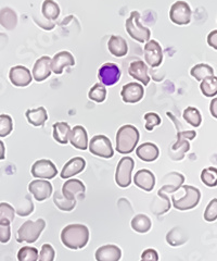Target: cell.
I'll use <instances>...</instances> for the list:
<instances>
[{
	"label": "cell",
	"instance_id": "1",
	"mask_svg": "<svg viewBox=\"0 0 217 261\" xmlns=\"http://www.w3.org/2000/svg\"><path fill=\"white\" fill-rule=\"evenodd\" d=\"M61 241L70 249H82L89 241V230L84 224H70L62 230Z\"/></svg>",
	"mask_w": 217,
	"mask_h": 261
},
{
	"label": "cell",
	"instance_id": "2",
	"mask_svg": "<svg viewBox=\"0 0 217 261\" xmlns=\"http://www.w3.org/2000/svg\"><path fill=\"white\" fill-rule=\"evenodd\" d=\"M139 130L132 124L120 126L116 133V150L118 153L128 154L135 150L139 142Z\"/></svg>",
	"mask_w": 217,
	"mask_h": 261
},
{
	"label": "cell",
	"instance_id": "3",
	"mask_svg": "<svg viewBox=\"0 0 217 261\" xmlns=\"http://www.w3.org/2000/svg\"><path fill=\"white\" fill-rule=\"evenodd\" d=\"M180 189L183 191V195L177 197L175 194L172 197L173 206L175 209L184 211L196 208L201 199V192L199 189L191 185H181Z\"/></svg>",
	"mask_w": 217,
	"mask_h": 261
},
{
	"label": "cell",
	"instance_id": "4",
	"mask_svg": "<svg viewBox=\"0 0 217 261\" xmlns=\"http://www.w3.org/2000/svg\"><path fill=\"white\" fill-rule=\"evenodd\" d=\"M46 227V221L44 219H38L36 221L24 222L17 233V241L19 243L33 244L38 239L40 234Z\"/></svg>",
	"mask_w": 217,
	"mask_h": 261
},
{
	"label": "cell",
	"instance_id": "5",
	"mask_svg": "<svg viewBox=\"0 0 217 261\" xmlns=\"http://www.w3.org/2000/svg\"><path fill=\"white\" fill-rule=\"evenodd\" d=\"M125 29L133 39L138 43H147L151 37V31L142 24H140V13L138 11H133L130 18L126 20Z\"/></svg>",
	"mask_w": 217,
	"mask_h": 261
},
{
	"label": "cell",
	"instance_id": "6",
	"mask_svg": "<svg viewBox=\"0 0 217 261\" xmlns=\"http://www.w3.org/2000/svg\"><path fill=\"white\" fill-rule=\"evenodd\" d=\"M88 149L89 151L97 157L110 159L113 157L114 149L112 146L111 141L109 137L106 135H96L94 136L89 144H88Z\"/></svg>",
	"mask_w": 217,
	"mask_h": 261
},
{
	"label": "cell",
	"instance_id": "7",
	"mask_svg": "<svg viewBox=\"0 0 217 261\" xmlns=\"http://www.w3.org/2000/svg\"><path fill=\"white\" fill-rule=\"evenodd\" d=\"M135 161L132 157H123L119 160L115 171V182L119 187H128L132 183V172Z\"/></svg>",
	"mask_w": 217,
	"mask_h": 261
},
{
	"label": "cell",
	"instance_id": "8",
	"mask_svg": "<svg viewBox=\"0 0 217 261\" xmlns=\"http://www.w3.org/2000/svg\"><path fill=\"white\" fill-rule=\"evenodd\" d=\"M191 8L182 0H178L172 5L170 10V19L177 25H187L191 21Z\"/></svg>",
	"mask_w": 217,
	"mask_h": 261
},
{
	"label": "cell",
	"instance_id": "9",
	"mask_svg": "<svg viewBox=\"0 0 217 261\" xmlns=\"http://www.w3.org/2000/svg\"><path fill=\"white\" fill-rule=\"evenodd\" d=\"M32 175L40 179H51L57 176L58 169L54 163L48 159L37 160L32 167Z\"/></svg>",
	"mask_w": 217,
	"mask_h": 261
},
{
	"label": "cell",
	"instance_id": "10",
	"mask_svg": "<svg viewBox=\"0 0 217 261\" xmlns=\"http://www.w3.org/2000/svg\"><path fill=\"white\" fill-rule=\"evenodd\" d=\"M144 61L151 68H158L163 62V49L154 39L144 45Z\"/></svg>",
	"mask_w": 217,
	"mask_h": 261
},
{
	"label": "cell",
	"instance_id": "11",
	"mask_svg": "<svg viewBox=\"0 0 217 261\" xmlns=\"http://www.w3.org/2000/svg\"><path fill=\"white\" fill-rule=\"evenodd\" d=\"M98 79L104 86L115 85L120 79V70L118 65L112 62L102 64L98 70Z\"/></svg>",
	"mask_w": 217,
	"mask_h": 261
},
{
	"label": "cell",
	"instance_id": "12",
	"mask_svg": "<svg viewBox=\"0 0 217 261\" xmlns=\"http://www.w3.org/2000/svg\"><path fill=\"white\" fill-rule=\"evenodd\" d=\"M28 192L34 196L36 200L44 201L50 197L53 192V187L50 182H48V179L38 178L29 183Z\"/></svg>",
	"mask_w": 217,
	"mask_h": 261
},
{
	"label": "cell",
	"instance_id": "13",
	"mask_svg": "<svg viewBox=\"0 0 217 261\" xmlns=\"http://www.w3.org/2000/svg\"><path fill=\"white\" fill-rule=\"evenodd\" d=\"M9 79L14 86L26 87L33 81V75H32L30 71L26 67H24V65H15V67L10 69Z\"/></svg>",
	"mask_w": 217,
	"mask_h": 261
},
{
	"label": "cell",
	"instance_id": "14",
	"mask_svg": "<svg viewBox=\"0 0 217 261\" xmlns=\"http://www.w3.org/2000/svg\"><path fill=\"white\" fill-rule=\"evenodd\" d=\"M144 96V88L141 84L132 82L123 86L120 91V97L126 103H137Z\"/></svg>",
	"mask_w": 217,
	"mask_h": 261
},
{
	"label": "cell",
	"instance_id": "15",
	"mask_svg": "<svg viewBox=\"0 0 217 261\" xmlns=\"http://www.w3.org/2000/svg\"><path fill=\"white\" fill-rule=\"evenodd\" d=\"M73 65H75V58L67 50L58 53L51 59V71L54 74H62L64 69Z\"/></svg>",
	"mask_w": 217,
	"mask_h": 261
},
{
	"label": "cell",
	"instance_id": "16",
	"mask_svg": "<svg viewBox=\"0 0 217 261\" xmlns=\"http://www.w3.org/2000/svg\"><path fill=\"white\" fill-rule=\"evenodd\" d=\"M51 72V58L48 56H43L36 60L33 71H32V75H33V80L39 83V82H43L49 77Z\"/></svg>",
	"mask_w": 217,
	"mask_h": 261
},
{
	"label": "cell",
	"instance_id": "17",
	"mask_svg": "<svg viewBox=\"0 0 217 261\" xmlns=\"http://www.w3.org/2000/svg\"><path fill=\"white\" fill-rule=\"evenodd\" d=\"M183 182H184V176L181 173H178V172L167 173L162 179V183L164 184L159 190L158 193L166 195L168 193L177 192L181 187V185H183L182 184Z\"/></svg>",
	"mask_w": 217,
	"mask_h": 261
},
{
	"label": "cell",
	"instance_id": "18",
	"mask_svg": "<svg viewBox=\"0 0 217 261\" xmlns=\"http://www.w3.org/2000/svg\"><path fill=\"white\" fill-rule=\"evenodd\" d=\"M61 192L69 199L77 200V197H84L86 187L82 181H79L77 178H72L68 179V181L63 184Z\"/></svg>",
	"mask_w": 217,
	"mask_h": 261
},
{
	"label": "cell",
	"instance_id": "19",
	"mask_svg": "<svg viewBox=\"0 0 217 261\" xmlns=\"http://www.w3.org/2000/svg\"><path fill=\"white\" fill-rule=\"evenodd\" d=\"M134 183L144 192H152L156 186V176L150 170L141 169L136 172L134 176Z\"/></svg>",
	"mask_w": 217,
	"mask_h": 261
},
{
	"label": "cell",
	"instance_id": "20",
	"mask_svg": "<svg viewBox=\"0 0 217 261\" xmlns=\"http://www.w3.org/2000/svg\"><path fill=\"white\" fill-rule=\"evenodd\" d=\"M69 142L72 144V146L79 150H86L88 148V134L87 130L82 125H76L71 129Z\"/></svg>",
	"mask_w": 217,
	"mask_h": 261
},
{
	"label": "cell",
	"instance_id": "21",
	"mask_svg": "<svg viewBox=\"0 0 217 261\" xmlns=\"http://www.w3.org/2000/svg\"><path fill=\"white\" fill-rule=\"evenodd\" d=\"M128 74L133 79L140 82L143 86H147L150 83V77L148 74V67L142 60L133 61L128 68Z\"/></svg>",
	"mask_w": 217,
	"mask_h": 261
},
{
	"label": "cell",
	"instance_id": "22",
	"mask_svg": "<svg viewBox=\"0 0 217 261\" xmlns=\"http://www.w3.org/2000/svg\"><path fill=\"white\" fill-rule=\"evenodd\" d=\"M95 257L97 261H119L122 257V250L116 245H103L96 251Z\"/></svg>",
	"mask_w": 217,
	"mask_h": 261
},
{
	"label": "cell",
	"instance_id": "23",
	"mask_svg": "<svg viewBox=\"0 0 217 261\" xmlns=\"http://www.w3.org/2000/svg\"><path fill=\"white\" fill-rule=\"evenodd\" d=\"M85 168H86L85 159L82 157H74L66 163V166L63 167L60 175L62 178H70L72 176L79 174L80 172H83Z\"/></svg>",
	"mask_w": 217,
	"mask_h": 261
},
{
	"label": "cell",
	"instance_id": "24",
	"mask_svg": "<svg viewBox=\"0 0 217 261\" xmlns=\"http://www.w3.org/2000/svg\"><path fill=\"white\" fill-rule=\"evenodd\" d=\"M136 154L142 161L153 162L160 156V149L153 143H143L136 148Z\"/></svg>",
	"mask_w": 217,
	"mask_h": 261
},
{
	"label": "cell",
	"instance_id": "25",
	"mask_svg": "<svg viewBox=\"0 0 217 261\" xmlns=\"http://www.w3.org/2000/svg\"><path fill=\"white\" fill-rule=\"evenodd\" d=\"M108 49L111 55L117 57V58H120V57H125L127 55L128 45L126 39L122 36L112 35L108 42Z\"/></svg>",
	"mask_w": 217,
	"mask_h": 261
},
{
	"label": "cell",
	"instance_id": "26",
	"mask_svg": "<svg viewBox=\"0 0 217 261\" xmlns=\"http://www.w3.org/2000/svg\"><path fill=\"white\" fill-rule=\"evenodd\" d=\"M26 119L28 123L34 126H43L48 120V113L44 107H39L36 109L26 110Z\"/></svg>",
	"mask_w": 217,
	"mask_h": 261
},
{
	"label": "cell",
	"instance_id": "27",
	"mask_svg": "<svg viewBox=\"0 0 217 261\" xmlns=\"http://www.w3.org/2000/svg\"><path fill=\"white\" fill-rule=\"evenodd\" d=\"M53 129V138L59 144L67 145L69 143V137L71 133V126L67 122H57L52 125Z\"/></svg>",
	"mask_w": 217,
	"mask_h": 261
},
{
	"label": "cell",
	"instance_id": "28",
	"mask_svg": "<svg viewBox=\"0 0 217 261\" xmlns=\"http://www.w3.org/2000/svg\"><path fill=\"white\" fill-rule=\"evenodd\" d=\"M18 24V15L10 8L0 10V25L7 30H14Z\"/></svg>",
	"mask_w": 217,
	"mask_h": 261
},
{
	"label": "cell",
	"instance_id": "29",
	"mask_svg": "<svg viewBox=\"0 0 217 261\" xmlns=\"http://www.w3.org/2000/svg\"><path fill=\"white\" fill-rule=\"evenodd\" d=\"M42 13L48 21H54L60 15V7L53 0H44L42 6Z\"/></svg>",
	"mask_w": 217,
	"mask_h": 261
},
{
	"label": "cell",
	"instance_id": "30",
	"mask_svg": "<svg viewBox=\"0 0 217 261\" xmlns=\"http://www.w3.org/2000/svg\"><path fill=\"white\" fill-rule=\"evenodd\" d=\"M132 228L134 231L138 232V233H147L150 231V228L152 226V222L148 216L146 215H137L135 216L132 220Z\"/></svg>",
	"mask_w": 217,
	"mask_h": 261
},
{
	"label": "cell",
	"instance_id": "31",
	"mask_svg": "<svg viewBox=\"0 0 217 261\" xmlns=\"http://www.w3.org/2000/svg\"><path fill=\"white\" fill-rule=\"evenodd\" d=\"M53 202L62 211H72L76 206L75 199H69L62 194L61 191L54 192L53 194Z\"/></svg>",
	"mask_w": 217,
	"mask_h": 261
},
{
	"label": "cell",
	"instance_id": "32",
	"mask_svg": "<svg viewBox=\"0 0 217 261\" xmlns=\"http://www.w3.org/2000/svg\"><path fill=\"white\" fill-rule=\"evenodd\" d=\"M201 92L205 97H213L217 95V76L212 75L201 81Z\"/></svg>",
	"mask_w": 217,
	"mask_h": 261
},
{
	"label": "cell",
	"instance_id": "33",
	"mask_svg": "<svg viewBox=\"0 0 217 261\" xmlns=\"http://www.w3.org/2000/svg\"><path fill=\"white\" fill-rule=\"evenodd\" d=\"M190 74L197 81H202L208 76L214 75V70L211 65L205 64V63H200L195 65V67L191 69Z\"/></svg>",
	"mask_w": 217,
	"mask_h": 261
},
{
	"label": "cell",
	"instance_id": "34",
	"mask_svg": "<svg viewBox=\"0 0 217 261\" xmlns=\"http://www.w3.org/2000/svg\"><path fill=\"white\" fill-rule=\"evenodd\" d=\"M15 216L14 208L8 202H0V224H11Z\"/></svg>",
	"mask_w": 217,
	"mask_h": 261
},
{
	"label": "cell",
	"instance_id": "35",
	"mask_svg": "<svg viewBox=\"0 0 217 261\" xmlns=\"http://www.w3.org/2000/svg\"><path fill=\"white\" fill-rule=\"evenodd\" d=\"M182 117L190 125L195 127L200 126L201 123H202V116H201L200 111L195 107H188L187 109H184Z\"/></svg>",
	"mask_w": 217,
	"mask_h": 261
},
{
	"label": "cell",
	"instance_id": "36",
	"mask_svg": "<svg viewBox=\"0 0 217 261\" xmlns=\"http://www.w3.org/2000/svg\"><path fill=\"white\" fill-rule=\"evenodd\" d=\"M89 99L95 102H103L107 98V88L101 83H96L88 93Z\"/></svg>",
	"mask_w": 217,
	"mask_h": 261
},
{
	"label": "cell",
	"instance_id": "37",
	"mask_svg": "<svg viewBox=\"0 0 217 261\" xmlns=\"http://www.w3.org/2000/svg\"><path fill=\"white\" fill-rule=\"evenodd\" d=\"M201 181L208 187L217 186V169L213 167L203 169L201 172Z\"/></svg>",
	"mask_w": 217,
	"mask_h": 261
},
{
	"label": "cell",
	"instance_id": "38",
	"mask_svg": "<svg viewBox=\"0 0 217 261\" xmlns=\"http://www.w3.org/2000/svg\"><path fill=\"white\" fill-rule=\"evenodd\" d=\"M39 252L37 248L32 246H23L18 252L19 261H38Z\"/></svg>",
	"mask_w": 217,
	"mask_h": 261
},
{
	"label": "cell",
	"instance_id": "39",
	"mask_svg": "<svg viewBox=\"0 0 217 261\" xmlns=\"http://www.w3.org/2000/svg\"><path fill=\"white\" fill-rule=\"evenodd\" d=\"M13 130L12 118L8 114H0V137H6Z\"/></svg>",
	"mask_w": 217,
	"mask_h": 261
},
{
	"label": "cell",
	"instance_id": "40",
	"mask_svg": "<svg viewBox=\"0 0 217 261\" xmlns=\"http://www.w3.org/2000/svg\"><path fill=\"white\" fill-rule=\"evenodd\" d=\"M143 119H144V121H146V125H144V127H146V129L149 130V132H151V130H153V128L156 126L161 125V123H162V120H161V117L156 112H148V113H146V114H144Z\"/></svg>",
	"mask_w": 217,
	"mask_h": 261
},
{
	"label": "cell",
	"instance_id": "41",
	"mask_svg": "<svg viewBox=\"0 0 217 261\" xmlns=\"http://www.w3.org/2000/svg\"><path fill=\"white\" fill-rule=\"evenodd\" d=\"M204 220L207 222H213L217 220V198H213L204 211Z\"/></svg>",
	"mask_w": 217,
	"mask_h": 261
},
{
	"label": "cell",
	"instance_id": "42",
	"mask_svg": "<svg viewBox=\"0 0 217 261\" xmlns=\"http://www.w3.org/2000/svg\"><path fill=\"white\" fill-rule=\"evenodd\" d=\"M55 251L50 244H44L42 250L39 252L38 261H53Z\"/></svg>",
	"mask_w": 217,
	"mask_h": 261
},
{
	"label": "cell",
	"instance_id": "43",
	"mask_svg": "<svg viewBox=\"0 0 217 261\" xmlns=\"http://www.w3.org/2000/svg\"><path fill=\"white\" fill-rule=\"evenodd\" d=\"M33 211H34V203L28 197V196H25V199L23 200L22 206H19L17 208V214L20 217H26V216L30 215Z\"/></svg>",
	"mask_w": 217,
	"mask_h": 261
},
{
	"label": "cell",
	"instance_id": "44",
	"mask_svg": "<svg viewBox=\"0 0 217 261\" xmlns=\"http://www.w3.org/2000/svg\"><path fill=\"white\" fill-rule=\"evenodd\" d=\"M175 235H177V234H175L174 228L171 232H168L166 235V241L168 244L172 245V246H179V245H182L188 240L186 234H184L183 232H181V234H178V238Z\"/></svg>",
	"mask_w": 217,
	"mask_h": 261
},
{
	"label": "cell",
	"instance_id": "45",
	"mask_svg": "<svg viewBox=\"0 0 217 261\" xmlns=\"http://www.w3.org/2000/svg\"><path fill=\"white\" fill-rule=\"evenodd\" d=\"M11 239L10 224H0V243L7 244Z\"/></svg>",
	"mask_w": 217,
	"mask_h": 261
},
{
	"label": "cell",
	"instance_id": "46",
	"mask_svg": "<svg viewBox=\"0 0 217 261\" xmlns=\"http://www.w3.org/2000/svg\"><path fill=\"white\" fill-rule=\"evenodd\" d=\"M141 261H159V254L156 249L148 248L141 254Z\"/></svg>",
	"mask_w": 217,
	"mask_h": 261
},
{
	"label": "cell",
	"instance_id": "47",
	"mask_svg": "<svg viewBox=\"0 0 217 261\" xmlns=\"http://www.w3.org/2000/svg\"><path fill=\"white\" fill-rule=\"evenodd\" d=\"M197 136V133L195 130H180L177 133V142H182L187 140H194Z\"/></svg>",
	"mask_w": 217,
	"mask_h": 261
},
{
	"label": "cell",
	"instance_id": "48",
	"mask_svg": "<svg viewBox=\"0 0 217 261\" xmlns=\"http://www.w3.org/2000/svg\"><path fill=\"white\" fill-rule=\"evenodd\" d=\"M207 44L217 50V30L212 31L207 36Z\"/></svg>",
	"mask_w": 217,
	"mask_h": 261
},
{
	"label": "cell",
	"instance_id": "49",
	"mask_svg": "<svg viewBox=\"0 0 217 261\" xmlns=\"http://www.w3.org/2000/svg\"><path fill=\"white\" fill-rule=\"evenodd\" d=\"M210 111L212 116L217 119V97L213 98V100L210 103Z\"/></svg>",
	"mask_w": 217,
	"mask_h": 261
},
{
	"label": "cell",
	"instance_id": "50",
	"mask_svg": "<svg viewBox=\"0 0 217 261\" xmlns=\"http://www.w3.org/2000/svg\"><path fill=\"white\" fill-rule=\"evenodd\" d=\"M6 156V147L3 141H0V160H4Z\"/></svg>",
	"mask_w": 217,
	"mask_h": 261
}]
</instances>
